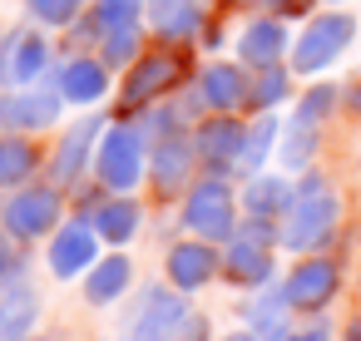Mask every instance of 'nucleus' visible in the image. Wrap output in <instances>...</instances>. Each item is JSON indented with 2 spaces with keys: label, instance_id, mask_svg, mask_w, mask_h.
<instances>
[{
  "label": "nucleus",
  "instance_id": "nucleus-37",
  "mask_svg": "<svg viewBox=\"0 0 361 341\" xmlns=\"http://www.w3.org/2000/svg\"><path fill=\"white\" fill-rule=\"evenodd\" d=\"M346 341H361V316H356V321L346 326Z\"/></svg>",
  "mask_w": 361,
  "mask_h": 341
},
{
  "label": "nucleus",
  "instance_id": "nucleus-7",
  "mask_svg": "<svg viewBox=\"0 0 361 341\" xmlns=\"http://www.w3.org/2000/svg\"><path fill=\"white\" fill-rule=\"evenodd\" d=\"M94 163H99L104 188H134V183H139V173H144V139H139V129L114 124V129L99 139Z\"/></svg>",
  "mask_w": 361,
  "mask_h": 341
},
{
  "label": "nucleus",
  "instance_id": "nucleus-22",
  "mask_svg": "<svg viewBox=\"0 0 361 341\" xmlns=\"http://www.w3.org/2000/svg\"><path fill=\"white\" fill-rule=\"evenodd\" d=\"M149 20H154V30L164 40H188L198 30V6H193V0H159Z\"/></svg>",
  "mask_w": 361,
  "mask_h": 341
},
{
  "label": "nucleus",
  "instance_id": "nucleus-3",
  "mask_svg": "<svg viewBox=\"0 0 361 341\" xmlns=\"http://www.w3.org/2000/svg\"><path fill=\"white\" fill-rule=\"evenodd\" d=\"M183 228L203 242H228L238 228H233V193L223 178H203L188 203H183Z\"/></svg>",
  "mask_w": 361,
  "mask_h": 341
},
{
  "label": "nucleus",
  "instance_id": "nucleus-19",
  "mask_svg": "<svg viewBox=\"0 0 361 341\" xmlns=\"http://www.w3.org/2000/svg\"><path fill=\"white\" fill-rule=\"evenodd\" d=\"M94 232L104 237V242H129L134 232H139V203H129V198H114V203H99L94 208Z\"/></svg>",
  "mask_w": 361,
  "mask_h": 341
},
{
  "label": "nucleus",
  "instance_id": "nucleus-35",
  "mask_svg": "<svg viewBox=\"0 0 361 341\" xmlns=\"http://www.w3.org/2000/svg\"><path fill=\"white\" fill-rule=\"evenodd\" d=\"M252 6H272V11H287V16H297V11H307L312 0H252Z\"/></svg>",
  "mask_w": 361,
  "mask_h": 341
},
{
  "label": "nucleus",
  "instance_id": "nucleus-17",
  "mask_svg": "<svg viewBox=\"0 0 361 341\" xmlns=\"http://www.w3.org/2000/svg\"><path fill=\"white\" fill-rule=\"evenodd\" d=\"M104 89H109V70L99 60H70L65 75H60V94L70 104H94Z\"/></svg>",
  "mask_w": 361,
  "mask_h": 341
},
{
  "label": "nucleus",
  "instance_id": "nucleus-24",
  "mask_svg": "<svg viewBox=\"0 0 361 341\" xmlns=\"http://www.w3.org/2000/svg\"><path fill=\"white\" fill-rule=\"evenodd\" d=\"M272 144H277V119H257V124H252V129L243 134V154H238V168H243V173H257V168L267 163Z\"/></svg>",
  "mask_w": 361,
  "mask_h": 341
},
{
  "label": "nucleus",
  "instance_id": "nucleus-6",
  "mask_svg": "<svg viewBox=\"0 0 361 341\" xmlns=\"http://www.w3.org/2000/svg\"><path fill=\"white\" fill-rule=\"evenodd\" d=\"M188 80V50H149V60L134 65L129 89H124V109H139L149 99H159L164 89Z\"/></svg>",
  "mask_w": 361,
  "mask_h": 341
},
{
  "label": "nucleus",
  "instance_id": "nucleus-2",
  "mask_svg": "<svg viewBox=\"0 0 361 341\" xmlns=\"http://www.w3.org/2000/svg\"><path fill=\"white\" fill-rule=\"evenodd\" d=\"M223 277H228L233 287H252V292H262V287L272 282V228H267V218H247V223L228 237Z\"/></svg>",
  "mask_w": 361,
  "mask_h": 341
},
{
  "label": "nucleus",
  "instance_id": "nucleus-32",
  "mask_svg": "<svg viewBox=\"0 0 361 341\" xmlns=\"http://www.w3.org/2000/svg\"><path fill=\"white\" fill-rule=\"evenodd\" d=\"M282 94H287V80H282L277 70H272V75H262V80H257V89H247V99H252V104H277Z\"/></svg>",
  "mask_w": 361,
  "mask_h": 341
},
{
  "label": "nucleus",
  "instance_id": "nucleus-16",
  "mask_svg": "<svg viewBox=\"0 0 361 341\" xmlns=\"http://www.w3.org/2000/svg\"><path fill=\"white\" fill-rule=\"evenodd\" d=\"M287 311H292V302H287V292L282 287H272V292H262V297H252L247 302V331L257 336V341H287Z\"/></svg>",
  "mask_w": 361,
  "mask_h": 341
},
{
  "label": "nucleus",
  "instance_id": "nucleus-33",
  "mask_svg": "<svg viewBox=\"0 0 361 341\" xmlns=\"http://www.w3.org/2000/svg\"><path fill=\"white\" fill-rule=\"evenodd\" d=\"M287 341H331V331H326L322 321H312V326H297V331H287Z\"/></svg>",
  "mask_w": 361,
  "mask_h": 341
},
{
  "label": "nucleus",
  "instance_id": "nucleus-8",
  "mask_svg": "<svg viewBox=\"0 0 361 341\" xmlns=\"http://www.w3.org/2000/svg\"><path fill=\"white\" fill-rule=\"evenodd\" d=\"M336 287H341V267H336L331 257H302V262L287 272V282H282L292 311H322V306L336 297Z\"/></svg>",
  "mask_w": 361,
  "mask_h": 341
},
{
  "label": "nucleus",
  "instance_id": "nucleus-29",
  "mask_svg": "<svg viewBox=\"0 0 361 341\" xmlns=\"http://www.w3.org/2000/svg\"><path fill=\"white\" fill-rule=\"evenodd\" d=\"M30 11L45 20V25H70L80 16V0H30Z\"/></svg>",
  "mask_w": 361,
  "mask_h": 341
},
{
  "label": "nucleus",
  "instance_id": "nucleus-20",
  "mask_svg": "<svg viewBox=\"0 0 361 341\" xmlns=\"http://www.w3.org/2000/svg\"><path fill=\"white\" fill-rule=\"evenodd\" d=\"M282 45H287V35H282L277 20H257V25L243 30V60L247 65H277Z\"/></svg>",
  "mask_w": 361,
  "mask_h": 341
},
{
  "label": "nucleus",
  "instance_id": "nucleus-36",
  "mask_svg": "<svg viewBox=\"0 0 361 341\" xmlns=\"http://www.w3.org/2000/svg\"><path fill=\"white\" fill-rule=\"evenodd\" d=\"M223 341H257V336H252V331H247V326H243V331H228V336H223Z\"/></svg>",
  "mask_w": 361,
  "mask_h": 341
},
{
  "label": "nucleus",
  "instance_id": "nucleus-18",
  "mask_svg": "<svg viewBox=\"0 0 361 341\" xmlns=\"http://www.w3.org/2000/svg\"><path fill=\"white\" fill-rule=\"evenodd\" d=\"M183 178H188V139L169 134L159 144V154H154V188L159 193H178Z\"/></svg>",
  "mask_w": 361,
  "mask_h": 341
},
{
  "label": "nucleus",
  "instance_id": "nucleus-30",
  "mask_svg": "<svg viewBox=\"0 0 361 341\" xmlns=\"http://www.w3.org/2000/svg\"><path fill=\"white\" fill-rule=\"evenodd\" d=\"M331 99H336V94H331V85H317V89L297 104V119H302V124H322V119H326V109H331Z\"/></svg>",
  "mask_w": 361,
  "mask_h": 341
},
{
  "label": "nucleus",
  "instance_id": "nucleus-34",
  "mask_svg": "<svg viewBox=\"0 0 361 341\" xmlns=\"http://www.w3.org/2000/svg\"><path fill=\"white\" fill-rule=\"evenodd\" d=\"M16 282V262H11V242L0 237V287H11Z\"/></svg>",
  "mask_w": 361,
  "mask_h": 341
},
{
  "label": "nucleus",
  "instance_id": "nucleus-1",
  "mask_svg": "<svg viewBox=\"0 0 361 341\" xmlns=\"http://www.w3.org/2000/svg\"><path fill=\"white\" fill-rule=\"evenodd\" d=\"M331 228H336V193H331L322 178H307L302 193H297L292 208H287L282 247H292V252H312V247H322V242L331 237Z\"/></svg>",
  "mask_w": 361,
  "mask_h": 341
},
{
  "label": "nucleus",
  "instance_id": "nucleus-38",
  "mask_svg": "<svg viewBox=\"0 0 361 341\" xmlns=\"http://www.w3.org/2000/svg\"><path fill=\"white\" fill-rule=\"evenodd\" d=\"M351 109H356V114H361V89H356V94H351Z\"/></svg>",
  "mask_w": 361,
  "mask_h": 341
},
{
  "label": "nucleus",
  "instance_id": "nucleus-28",
  "mask_svg": "<svg viewBox=\"0 0 361 341\" xmlns=\"http://www.w3.org/2000/svg\"><path fill=\"white\" fill-rule=\"evenodd\" d=\"M94 25L99 30H134L139 25V0H99L94 6Z\"/></svg>",
  "mask_w": 361,
  "mask_h": 341
},
{
  "label": "nucleus",
  "instance_id": "nucleus-9",
  "mask_svg": "<svg viewBox=\"0 0 361 341\" xmlns=\"http://www.w3.org/2000/svg\"><path fill=\"white\" fill-rule=\"evenodd\" d=\"M60 223V198L50 188H30V193H16L6 203V232L30 242V237H45L50 228Z\"/></svg>",
  "mask_w": 361,
  "mask_h": 341
},
{
  "label": "nucleus",
  "instance_id": "nucleus-13",
  "mask_svg": "<svg viewBox=\"0 0 361 341\" xmlns=\"http://www.w3.org/2000/svg\"><path fill=\"white\" fill-rule=\"evenodd\" d=\"M129 282H134V262L124 252H109V257H99L85 272V302L90 306H109V302H119L129 292Z\"/></svg>",
  "mask_w": 361,
  "mask_h": 341
},
{
  "label": "nucleus",
  "instance_id": "nucleus-23",
  "mask_svg": "<svg viewBox=\"0 0 361 341\" xmlns=\"http://www.w3.org/2000/svg\"><path fill=\"white\" fill-rule=\"evenodd\" d=\"M243 99H247V85H243V75H238L233 65H213V70L203 75V104L233 109V104H243Z\"/></svg>",
  "mask_w": 361,
  "mask_h": 341
},
{
  "label": "nucleus",
  "instance_id": "nucleus-11",
  "mask_svg": "<svg viewBox=\"0 0 361 341\" xmlns=\"http://www.w3.org/2000/svg\"><path fill=\"white\" fill-rule=\"evenodd\" d=\"M164 267H169V282H173L178 292H203V287L223 272V257L213 252V242L193 237V242H178Z\"/></svg>",
  "mask_w": 361,
  "mask_h": 341
},
{
  "label": "nucleus",
  "instance_id": "nucleus-27",
  "mask_svg": "<svg viewBox=\"0 0 361 341\" xmlns=\"http://www.w3.org/2000/svg\"><path fill=\"white\" fill-rule=\"evenodd\" d=\"M30 168H35V149L25 139H0V188L25 183Z\"/></svg>",
  "mask_w": 361,
  "mask_h": 341
},
{
  "label": "nucleus",
  "instance_id": "nucleus-15",
  "mask_svg": "<svg viewBox=\"0 0 361 341\" xmlns=\"http://www.w3.org/2000/svg\"><path fill=\"white\" fill-rule=\"evenodd\" d=\"M60 114V94H45V89H20L16 99L0 104V124H11V129H45L55 124Z\"/></svg>",
  "mask_w": 361,
  "mask_h": 341
},
{
  "label": "nucleus",
  "instance_id": "nucleus-10",
  "mask_svg": "<svg viewBox=\"0 0 361 341\" xmlns=\"http://www.w3.org/2000/svg\"><path fill=\"white\" fill-rule=\"evenodd\" d=\"M94 262H99V232H94V223H70V228L55 232V242H50V272L60 282L90 272Z\"/></svg>",
  "mask_w": 361,
  "mask_h": 341
},
{
  "label": "nucleus",
  "instance_id": "nucleus-26",
  "mask_svg": "<svg viewBox=\"0 0 361 341\" xmlns=\"http://www.w3.org/2000/svg\"><path fill=\"white\" fill-rule=\"evenodd\" d=\"M45 60H50V45H45L40 35H20V40H16V55H11V80H16V85H30V80L45 70Z\"/></svg>",
  "mask_w": 361,
  "mask_h": 341
},
{
  "label": "nucleus",
  "instance_id": "nucleus-12",
  "mask_svg": "<svg viewBox=\"0 0 361 341\" xmlns=\"http://www.w3.org/2000/svg\"><path fill=\"white\" fill-rule=\"evenodd\" d=\"M35 321H40V292L30 282L0 287V341H30Z\"/></svg>",
  "mask_w": 361,
  "mask_h": 341
},
{
  "label": "nucleus",
  "instance_id": "nucleus-25",
  "mask_svg": "<svg viewBox=\"0 0 361 341\" xmlns=\"http://www.w3.org/2000/svg\"><path fill=\"white\" fill-rule=\"evenodd\" d=\"M99 134V119H85V124H75V134L60 144V163H55V173L70 183V178H80V168H85V154H90V139Z\"/></svg>",
  "mask_w": 361,
  "mask_h": 341
},
{
  "label": "nucleus",
  "instance_id": "nucleus-21",
  "mask_svg": "<svg viewBox=\"0 0 361 341\" xmlns=\"http://www.w3.org/2000/svg\"><path fill=\"white\" fill-rule=\"evenodd\" d=\"M243 203H247V218H277L292 208V188H287V178H252Z\"/></svg>",
  "mask_w": 361,
  "mask_h": 341
},
{
  "label": "nucleus",
  "instance_id": "nucleus-31",
  "mask_svg": "<svg viewBox=\"0 0 361 341\" xmlns=\"http://www.w3.org/2000/svg\"><path fill=\"white\" fill-rule=\"evenodd\" d=\"M134 50H139V30H114L104 40V65H124L134 60Z\"/></svg>",
  "mask_w": 361,
  "mask_h": 341
},
{
  "label": "nucleus",
  "instance_id": "nucleus-14",
  "mask_svg": "<svg viewBox=\"0 0 361 341\" xmlns=\"http://www.w3.org/2000/svg\"><path fill=\"white\" fill-rule=\"evenodd\" d=\"M243 124H233V119H213V124H203L198 129V139H193V149H198V159L208 163V168H228V163H238V154H243Z\"/></svg>",
  "mask_w": 361,
  "mask_h": 341
},
{
  "label": "nucleus",
  "instance_id": "nucleus-4",
  "mask_svg": "<svg viewBox=\"0 0 361 341\" xmlns=\"http://www.w3.org/2000/svg\"><path fill=\"white\" fill-rule=\"evenodd\" d=\"M188 292L178 287H154L139 306V321L129 331V341H178L183 326H188Z\"/></svg>",
  "mask_w": 361,
  "mask_h": 341
},
{
  "label": "nucleus",
  "instance_id": "nucleus-5",
  "mask_svg": "<svg viewBox=\"0 0 361 341\" xmlns=\"http://www.w3.org/2000/svg\"><path fill=\"white\" fill-rule=\"evenodd\" d=\"M351 35H356L351 16H317V20L302 30V40H297V50H292V65H297L302 75H317V70H326V65L351 45Z\"/></svg>",
  "mask_w": 361,
  "mask_h": 341
}]
</instances>
